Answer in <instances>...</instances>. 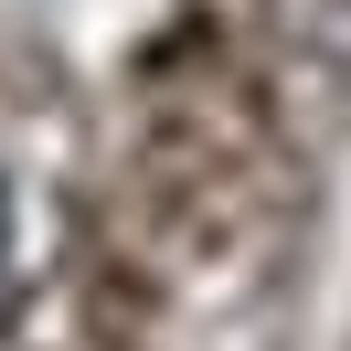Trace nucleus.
Wrapping results in <instances>:
<instances>
[{
	"mask_svg": "<svg viewBox=\"0 0 351 351\" xmlns=\"http://www.w3.org/2000/svg\"><path fill=\"white\" fill-rule=\"evenodd\" d=\"M0 256H11V192H0Z\"/></svg>",
	"mask_w": 351,
	"mask_h": 351,
	"instance_id": "1",
	"label": "nucleus"
}]
</instances>
